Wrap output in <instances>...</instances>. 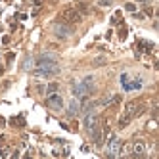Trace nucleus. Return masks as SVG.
Wrapping results in <instances>:
<instances>
[{
  "instance_id": "obj_1",
  "label": "nucleus",
  "mask_w": 159,
  "mask_h": 159,
  "mask_svg": "<svg viewBox=\"0 0 159 159\" xmlns=\"http://www.w3.org/2000/svg\"><path fill=\"white\" fill-rule=\"evenodd\" d=\"M37 75L39 77H52V75H58L60 67H58V60L56 56H50V54H42L37 58Z\"/></svg>"
},
{
  "instance_id": "obj_2",
  "label": "nucleus",
  "mask_w": 159,
  "mask_h": 159,
  "mask_svg": "<svg viewBox=\"0 0 159 159\" xmlns=\"http://www.w3.org/2000/svg\"><path fill=\"white\" fill-rule=\"evenodd\" d=\"M61 21H65L67 25L79 23V21H81V12H79V10H75V8L63 10V12H61Z\"/></svg>"
},
{
  "instance_id": "obj_3",
  "label": "nucleus",
  "mask_w": 159,
  "mask_h": 159,
  "mask_svg": "<svg viewBox=\"0 0 159 159\" xmlns=\"http://www.w3.org/2000/svg\"><path fill=\"white\" fill-rule=\"evenodd\" d=\"M71 33H73V29H71V25H61V23H56L54 25V35L56 37H60V39H67V37H71Z\"/></svg>"
},
{
  "instance_id": "obj_4",
  "label": "nucleus",
  "mask_w": 159,
  "mask_h": 159,
  "mask_svg": "<svg viewBox=\"0 0 159 159\" xmlns=\"http://www.w3.org/2000/svg\"><path fill=\"white\" fill-rule=\"evenodd\" d=\"M119 152H121V142H119V138L115 134L111 136V140H109V148H107V155L109 157H115V155H119Z\"/></svg>"
},
{
  "instance_id": "obj_5",
  "label": "nucleus",
  "mask_w": 159,
  "mask_h": 159,
  "mask_svg": "<svg viewBox=\"0 0 159 159\" xmlns=\"http://www.w3.org/2000/svg\"><path fill=\"white\" fill-rule=\"evenodd\" d=\"M48 106H50L54 111H60V109L63 107V100H61L58 94H52V96L48 98Z\"/></svg>"
},
{
  "instance_id": "obj_6",
  "label": "nucleus",
  "mask_w": 159,
  "mask_h": 159,
  "mask_svg": "<svg viewBox=\"0 0 159 159\" xmlns=\"http://www.w3.org/2000/svg\"><path fill=\"white\" fill-rule=\"evenodd\" d=\"M90 136H92V142L94 144H102V129L98 127V123L90 129Z\"/></svg>"
},
{
  "instance_id": "obj_7",
  "label": "nucleus",
  "mask_w": 159,
  "mask_h": 159,
  "mask_svg": "<svg viewBox=\"0 0 159 159\" xmlns=\"http://www.w3.org/2000/svg\"><path fill=\"white\" fill-rule=\"evenodd\" d=\"M83 125H84V129H86V130H90V129H92L94 125H96V115H92V111H90L88 115L84 117V123H83Z\"/></svg>"
},
{
  "instance_id": "obj_8",
  "label": "nucleus",
  "mask_w": 159,
  "mask_h": 159,
  "mask_svg": "<svg viewBox=\"0 0 159 159\" xmlns=\"http://www.w3.org/2000/svg\"><path fill=\"white\" fill-rule=\"evenodd\" d=\"M144 152H146V146H144V142H136L134 144V157H142L144 155Z\"/></svg>"
},
{
  "instance_id": "obj_9",
  "label": "nucleus",
  "mask_w": 159,
  "mask_h": 159,
  "mask_svg": "<svg viewBox=\"0 0 159 159\" xmlns=\"http://www.w3.org/2000/svg\"><path fill=\"white\" fill-rule=\"evenodd\" d=\"M67 113H69L71 117L79 113V106H77V102H71V106H69V109H67Z\"/></svg>"
},
{
  "instance_id": "obj_10",
  "label": "nucleus",
  "mask_w": 159,
  "mask_h": 159,
  "mask_svg": "<svg viewBox=\"0 0 159 159\" xmlns=\"http://www.w3.org/2000/svg\"><path fill=\"white\" fill-rule=\"evenodd\" d=\"M130 119H132V117H130V115H127V113H125V115L121 117V121H119V127H121V129H123V127H127V125L130 123Z\"/></svg>"
},
{
  "instance_id": "obj_11",
  "label": "nucleus",
  "mask_w": 159,
  "mask_h": 159,
  "mask_svg": "<svg viewBox=\"0 0 159 159\" xmlns=\"http://www.w3.org/2000/svg\"><path fill=\"white\" fill-rule=\"evenodd\" d=\"M98 4L106 8V6H111V4H113V0H98Z\"/></svg>"
},
{
  "instance_id": "obj_12",
  "label": "nucleus",
  "mask_w": 159,
  "mask_h": 159,
  "mask_svg": "<svg viewBox=\"0 0 159 159\" xmlns=\"http://www.w3.org/2000/svg\"><path fill=\"white\" fill-rule=\"evenodd\" d=\"M104 63H106L104 58H96V60H94V65H104Z\"/></svg>"
},
{
  "instance_id": "obj_13",
  "label": "nucleus",
  "mask_w": 159,
  "mask_h": 159,
  "mask_svg": "<svg viewBox=\"0 0 159 159\" xmlns=\"http://www.w3.org/2000/svg\"><path fill=\"white\" fill-rule=\"evenodd\" d=\"M54 90H58V84H50L48 86V92H54Z\"/></svg>"
}]
</instances>
